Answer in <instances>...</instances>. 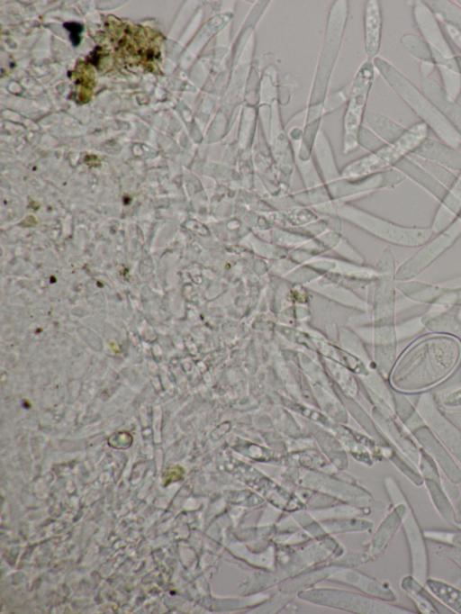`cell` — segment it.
I'll return each instance as SVG.
<instances>
[{"label":"cell","instance_id":"obj_14","mask_svg":"<svg viewBox=\"0 0 461 614\" xmlns=\"http://www.w3.org/2000/svg\"><path fill=\"white\" fill-rule=\"evenodd\" d=\"M411 154L451 171H461V153L441 140L427 137Z\"/></svg>","mask_w":461,"mask_h":614},{"label":"cell","instance_id":"obj_20","mask_svg":"<svg viewBox=\"0 0 461 614\" xmlns=\"http://www.w3.org/2000/svg\"><path fill=\"white\" fill-rule=\"evenodd\" d=\"M392 406L398 420L410 433L425 423L415 405L411 404L405 393L393 389L392 391Z\"/></svg>","mask_w":461,"mask_h":614},{"label":"cell","instance_id":"obj_18","mask_svg":"<svg viewBox=\"0 0 461 614\" xmlns=\"http://www.w3.org/2000/svg\"><path fill=\"white\" fill-rule=\"evenodd\" d=\"M421 320L429 331L453 336L461 340V317L456 313L431 310L423 314Z\"/></svg>","mask_w":461,"mask_h":614},{"label":"cell","instance_id":"obj_35","mask_svg":"<svg viewBox=\"0 0 461 614\" xmlns=\"http://www.w3.org/2000/svg\"><path fill=\"white\" fill-rule=\"evenodd\" d=\"M456 62H457V66H458L459 71H460V73H461V55L456 56Z\"/></svg>","mask_w":461,"mask_h":614},{"label":"cell","instance_id":"obj_28","mask_svg":"<svg viewBox=\"0 0 461 614\" xmlns=\"http://www.w3.org/2000/svg\"><path fill=\"white\" fill-rule=\"evenodd\" d=\"M77 76L76 77V85L79 86L78 93L80 92L79 98L82 99L83 91H85L86 101L90 97V93L93 88V77L87 72L86 68L83 66L80 68V72L77 69Z\"/></svg>","mask_w":461,"mask_h":614},{"label":"cell","instance_id":"obj_39","mask_svg":"<svg viewBox=\"0 0 461 614\" xmlns=\"http://www.w3.org/2000/svg\"><path fill=\"white\" fill-rule=\"evenodd\" d=\"M460 510H461V506H460Z\"/></svg>","mask_w":461,"mask_h":614},{"label":"cell","instance_id":"obj_11","mask_svg":"<svg viewBox=\"0 0 461 614\" xmlns=\"http://www.w3.org/2000/svg\"><path fill=\"white\" fill-rule=\"evenodd\" d=\"M375 66L366 61L359 68L351 92L346 117V129L353 138L358 136L367 96L374 80Z\"/></svg>","mask_w":461,"mask_h":614},{"label":"cell","instance_id":"obj_19","mask_svg":"<svg viewBox=\"0 0 461 614\" xmlns=\"http://www.w3.org/2000/svg\"><path fill=\"white\" fill-rule=\"evenodd\" d=\"M423 484H425L431 502L438 514L445 521L456 528L459 521H457L455 510L443 489L442 479L441 481L424 479Z\"/></svg>","mask_w":461,"mask_h":614},{"label":"cell","instance_id":"obj_27","mask_svg":"<svg viewBox=\"0 0 461 614\" xmlns=\"http://www.w3.org/2000/svg\"><path fill=\"white\" fill-rule=\"evenodd\" d=\"M422 315L408 318L396 324V335L398 340H405L415 337L425 329L422 323Z\"/></svg>","mask_w":461,"mask_h":614},{"label":"cell","instance_id":"obj_38","mask_svg":"<svg viewBox=\"0 0 461 614\" xmlns=\"http://www.w3.org/2000/svg\"><path fill=\"white\" fill-rule=\"evenodd\" d=\"M456 3L459 6H461V0L456 1Z\"/></svg>","mask_w":461,"mask_h":614},{"label":"cell","instance_id":"obj_31","mask_svg":"<svg viewBox=\"0 0 461 614\" xmlns=\"http://www.w3.org/2000/svg\"><path fill=\"white\" fill-rule=\"evenodd\" d=\"M441 405L446 408L461 407V387L446 394L441 401Z\"/></svg>","mask_w":461,"mask_h":614},{"label":"cell","instance_id":"obj_3","mask_svg":"<svg viewBox=\"0 0 461 614\" xmlns=\"http://www.w3.org/2000/svg\"><path fill=\"white\" fill-rule=\"evenodd\" d=\"M374 66L394 93L436 134L439 140L458 149L461 139L456 130L399 69L385 59L376 57Z\"/></svg>","mask_w":461,"mask_h":614},{"label":"cell","instance_id":"obj_29","mask_svg":"<svg viewBox=\"0 0 461 614\" xmlns=\"http://www.w3.org/2000/svg\"><path fill=\"white\" fill-rule=\"evenodd\" d=\"M358 137L362 145L367 149L372 150V152L386 144L375 132H372L365 128L359 130Z\"/></svg>","mask_w":461,"mask_h":614},{"label":"cell","instance_id":"obj_4","mask_svg":"<svg viewBox=\"0 0 461 614\" xmlns=\"http://www.w3.org/2000/svg\"><path fill=\"white\" fill-rule=\"evenodd\" d=\"M112 42L127 63L152 69L159 57V34L139 25L118 21L109 23Z\"/></svg>","mask_w":461,"mask_h":614},{"label":"cell","instance_id":"obj_1","mask_svg":"<svg viewBox=\"0 0 461 614\" xmlns=\"http://www.w3.org/2000/svg\"><path fill=\"white\" fill-rule=\"evenodd\" d=\"M460 365L461 340L431 332L414 339L401 352L389 379L398 392L420 393L446 381Z\"/></svg>","mask_w":461,"mask_h":614},{"label":"cell","instance_id":"obj_17","mask_svg":"<svg viewBox=\"0 0 461 614\" xmlns=\"http://www.w3.org/2000/svg\"><path fill=\"white\" fill-rule=\"evenodd\" d=\"M365 50L369 59L376 58L381 44L382 14L379 2L368 1L365 8Z\"/></svg>","mask_w":461,"mask_h":614},{"label":"cell","instance_id":"obj_32","mask_svg":"<svg viewBox=\"0 0 461 614\" xmlns=\"http://www.w3.org/2000/svg\"><path fill=\"white\" fill-rule=\"evenodd\" d=\"M440 22V21H439ZM447 35L456 47L461 51V31L451 23L440 22Z\"/></svg>","mask_w":461,"mask_h":614},{"label":"cell","instance_id":"obj_26","mask_svg":"<svg viewBox=\"0 0 461 614\" xmlns=\"http://www.w3.org/2000/svg\"><path fill=\"white\" fill-rule=\"evenodd\" d=\"M410 155L418 164H420L425 170H427L447 189L450 187L456 176L453 171L437 163L420 158L412 154Z\"/></svg>","mask_w":461,"mask_h":614},{"label":"cell","instance_id":"obj_25","mask_svg":"<svg viewBox=\"0 0 461 614\" xmlns=\"http://www.w3.org/2000/svg\"><path fill=\"white\" fill-rule=\"evenodd\" d=\"M401 44L417 59L420 61L432 60L429 47L421 36L406 33L402 36Z\"/></svg>","mask_w":461,"mask_h":614},{"label":"cell","instance_id":"obj_21","mask_svg":"<svg viewBox=\"0 0 461 614\" xmlns=\"http://www.w3.org/2000/svg\"><path fill=\"white\" fill-rule=\"evenodd\" d=\"M401 588L409 595L414 601L417 609L423 614H438V610L430 599V594L428 593L424 588V584L420 583L411 574L404 576L401 580Z\"/></svg>","mask_w":461,"mask_h":614},{"label":"cell","instance_id":"obj_15","mask_svg":"<svg viewBox=\"0 0 461 614\" xmlns=\"http://www.w3.org/2000/svg\"><path fill=\"white\" fill-rule=\"evenodd\" d=\"M461 212V171L436 210L430 228L434 234L447 227Z\"/></svg>","mask_w":461,"mask_h":614},{"label":"cell","instance_id":"obj_2","mask_svg":"<svg viewBox=\"0 0 461 614\" xmlns=\"http://www.w3.org/2000/svg\"><path fill=\"white\" fill-rule=\"evenodd\" d=\"M394 255L390 248L382 252L377 264L375 300L376 353L382 373L389 376L397 355Z\"/></svg>","mask_w":461,"mask_h":614},{"label":"cell","instance_id":"obj_34","mask_svg":"<svg viewBox=\"0 0 461 614\" xmlns=\"http://www.w3.org/2000/svg\"><path fill=\"white\" fill-rule=\"evenodd\" d=\"M440 284L448 286V287H461V275H458L456 277L446 280Z\"/></svg>","mask_w":461,"mask_h":614},{"label":"cell","instance_id":"obj_9","mask_svg":"<svg viewBox=\"0 0 461 614\" xmlns=\"http://www.w3.org/2000/svg\"><path fill=\"white\" fill-rule=\"evenodd\" d=\"M396 289L413 302L429 304L446 311L461 307V287H448L419 280L395 281Z\"/></svg>","mask_w":461,"mask_h":614},{"label":"cell","instance_id":"obj_12","mask_svg":"<svg viewBox=\"0 0 461 614\" xmlns=\"http://www.w3.org/2000/svg\"><path fill=\"white\" fill-rule=\"evenodd\" d=\"M411 434L419 446L435 460L448 481L455 484L461 483V468L426 423L411 431Z\"/></svg>","mask_w":461,"mask_h":614},{"label":"cell","instance_id":"obj_30","mask_svg":"<svg viewBox=\"0 0 461 614\" xmlns=\"http://www.w3.org/2000/svg\"><path fill=\"white\" fill-rule=\"evenodd\" d=\"M439 557L447 558L461 568V546L441 545L436 551Z\"/></svg>","mask_w":461,"mask_h":614},{"label":"cell","instance_id":"obj_22","mask_svg":"<svg viewBox=\"0 0 461 614\" xmlns=\"http://www.w3.org/2000/svg\"><path fill=\"white\" fill-rule=\"evenodd\" d=\"M424 585L449 609L461 614V590L442 580L427 578Z\"/></svg>","mask_w":461,"mask_h":614},{"label":"cell","instance_id":"obj_5","mask_svg":"<svg viewBox=\"0 0 461 614\" xmlns=\"http://www.w3.org/2000/svg\"><path fill=\"white\" fill-rule=\"evenodd\" d=\"M429 127L422 122L407 128L395 141L386 143L370 155L353 164L350 175L355 177L370 176L392 168L406 156L411 154L427 138Z\"/></svg>","mask_w":461,"mask_h":614},{"label":"cell","instance_id":"obj_8","mask_svg":"<svg viewBox=\"0 0 461 614\" xmlns=\"http://www.w3.org/2000/svg\"><path fill=\"white\" fill-rule=\"evenodd\" d=\"M412 14L418 31L429 47L436 68L456 64V55L433 11L424 1H414Z\"/></svg>","mask_w":461,"mask_h":614},{"label":"cell","instance_id":"obj_10","mask_svg":"<svg viewBox=\"0 0 461 614\" xmlns=\"http://www.w3.org/2000/svg\"><path fill=\"white\" fill-rule=\"evenodd\" d=\"M408 544L411 560V574L424 584L429 575V555L424 532L420 528L410 504L407 505L402 520Z\"/></svg>","mask_w":461,"mask_h":614},{"label":"cell","instance_id":"obj_33","mask_svg":"<svg viewBox=\"0 0 461 614\" xmlns=\"http://www.w3.org/2000/svg\"><path fill=\"white\" fill-rule=\"evenodd\" d=\"M435 68L436 65L433 60L420 61V72L423 79L429 78Z\"/></svg>","mask_w":461,"mask_h":614},{"label":"cell","instance_id":"obj_13","mask_svg":"<svg viewBox=\"0 0 461 614\" xmlns=\"http://www.w3.org/2000/svg\"><path fill=\"white\" fill-rule=\"evenodd\" d=\"M421 91L461 139V105L431 77L422 79Z\"/></svg>","mask_w":461,"mask_h":614},{"label":"cell","instance_id":"obj_7","mask_svg":"<svg viewBox=\"0 0 461 614\" xmlns=\"http://www.w3.org/2000/svg\"><path fill=\"white\" fill-rule=\"evenodd\" d=\"M414 405L428 427L461 464V429L447 416L437 396L430 391L420 393Z\"/></svg>","mask_w":461,"mask_h":614},{"label":"cell","instance_id":"obj_23","mask_svg":"<svg viewBox=\"0 0 461 614\" xmlns=\"http://www.w3.org/2000/svg\"><path fill=\"white\" fill-rule=\"evenodd\" d=\"M366 121L374 132L385 143L395 141L407 130L392 119L374 112L367 113Z\"/></svg>","mask_w":461,"mask_h":614},{"label":"cell","instance_id":"obj_36","mask_svg":"<svg viewBox=\"0 0 461 614\" xmlns=\"http://www.w3.org/2000/svg\"><path fill=\"white\" fill-rule=\"evenodd\" d=\"M456 529L459 530V531H461V522H458V525H457Z\"/></svg>","mask_w":461,"mask_h":614},{"label":"cell","instance_id":"obj_24","mask_svg":"<svg viewBox=\"0 0 461 614\" xmlns=\"http://www.w3.org/2000/svg\"><path fill=\"white\" fill-rule=\"evenodd\" d=\"M425 4L440 22L448 23L461 31V6L449 0H429Z\"/></svg>","mask_w":461,"mask_h":614},{"label":"cell","instance_id":"obj_16","mask_svg":"<svg viewBox=\"0 0 461 614\" xmlns=\"http://www.w3.org/2000/svg\"><path fill=\"white\" fill-rule=\"evenodd\" d=\"M394 168L401 171L405 177H409L413 182L421 186L439 203L445 197L447 188L432 176L420 164H418L411 155L400 160Z\"/></svg>","mask_w":461,"mask_h":614},{"label":"cell","instance_id":"obj_6","mask_svg":"<svg viewBox=\"0 0 461 614\" xmlns=\"http://www.w3.org/2000/svg\"><path fill=\"white\" fill-rule=\"evenodd\" d=\"M461 237V212L445 229L436 233L414 254L405 259L395 272L396 281L414 279L426 270Z\"/></svg>","mask_w":461,"mask_h":614},{"label":"cell","instance_id":"obj_37","mask_svg":"<svg viewBox=\"0 0 461 614\" xmlns=\"http://www.w3.org/2000/svg\"><path fill=\"white\" fill-rule=\"evenodd\" d=\"M456 314H457L459 317H461V307L458 308V311H457V313H456Z\"/></svg>","mask_w":461,"mask_h":614}]
</instances>
